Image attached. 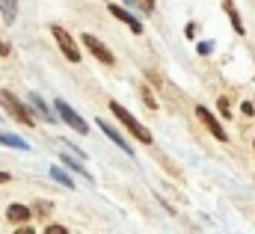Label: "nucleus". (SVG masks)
Here are the masks:
<instances>
[{
	"instance_id": "7ed1b4c3",
	"label": "nucleus",
	"mask_w": 255,
	"mask_h": 234,
	"mask_svg": "<svg viewBox=\"0 0 255 234\" xmlns=\"http://www.w3.org/2000/svg\"><path fill=\"white\" fill-rule=\"evenodd\" d=\"M51 33H54V42H57V48L63 51V57L68 59V62H80V48H77V42L71 39V33H68L65 27H60V24H54Z\"/></svg>"
},
{
	"instance_id": "9d476101",
	"label": "nucleus",
	"mask_w": 255,
	"mask_h": 234,
	"mask_svg": "<svg viewBox=\"0 0 255 234\" xmlns=\"http://www.w3.org/2000/svg\"><path fill=\"white\" fill-rule=\"evenodd\" d=\"M95 124H98V127H101V130H104V133H107V136H110V139H113V142H116V145H119V148H122V151H128V154H130V151H133V148H130V145H128L125 139H122V133H119V130H116V127H110V124H107V121H104V118H98V121H95Z\"/></svg>"
},
{
	"instance_id": "6e6552de",
	"label": "nucleus",
	"mask_w": 255,
	"mask_h": 234,
	"mask_svg": "<svg viewBox=\"0 0 255 234\" xmlns=\"http://www.w3.org/2000/svg\"><path fill=\"white\" fill-rule=\"evenodd\" d=\"M223 9H226V15H229V21H232V30H235L238 36H244L247 30H244V21H241V12H238L235 0H223Z\"/></svg>"
},
{
	"instance_id": "f8f14e48",
	"label": "nucleus",
	"mask_w": 255,
	"mask_h": 234,
	"mask_svg": "<svg viewBox=\"0 0 255 234\" xmlns=\"http://www.w3.org/2000/svg\"><path fill=\"white\" fill-rule=\"evenodd\" d=\"M0 12H3L6 24H15V18H18V0H0Z\"/></svg>"
},
{
	"instance_id": "4468645a",
	"label": "nucleus",
	"mask_w": 255,
	"mask_h": 234,
	"mask_svg": "<svg viewBox=\"0 0 255 234\" xmlns=\"http://www.w3.org/2000/svg\"><path fill=\"white\" fill-rule=\"evenodd\" d=\"M51 175L57 178V181H60V184H63V187H68V190H71V187H74V181H71V178H68V172H65V169H57V166H54V169H51Z\"/></svg>"
},
{
	"instance_id": "39448f33",
	"label": "nucleus",
	"mask_w": 255,
	"mask_h": 234,
	"mask_svg": "<svg viewBox=\"0 0 255 234\" xmlns=\"http://www.w3.org/2000/svg\"><path fill=\"white\" fill-rule=\"evenodd\" d=\"M196 116H199V121H202V124H205V127L211 130V136H214V139H220V142H226V139H229L226 127H223V124H220V121L214 118V113H211L208 107H196Z\"/></svg>"
},
{
	"instance_id": "f3484780",
	"label": "nucleus",
	"mask_w": 255,
	"mask_h": 234,
	"mask_svg": "<svg viewBox=\"0 0 255 234\" xmlns=\"http://www.w3.org/2000/svg\"><path fill=\"white\" fill-rule=\"evenodd\" d=\"M217 110L223 113V118H232V107H229V98H220V101H217Z\"/></svg>"
},
{
	"instance_id": "393cba45",
	"label": "nucleus",
	"mask_w": 255,
	"mask_h": 234,
	"mask_svg": "<svg viewBox=\"0 0 255 234\" xmlns=\"http://www.w3.org/2000/svg\"><path fill=\"white\" fill-rule=\"evenodd\" d=\"M9 181H12V175H9V172H0V184H9Z\"/></svg>"
},
{
	"instance_id": "dca6fc26",
	"label": "nucleus",
	"mask_w": 255,
	"mask_h": 234,
	"mask_svg": "<svg viewBox=\"0 0 255 234\" xmlns=\"http://www.w3.org/2000/svg\"><path fill=\"white\" fill-rule=\"evenodd\" d=\"M139 92H142V101H145V107H148V110H157V98H154V95H151L145 86H142Z\"/></svg>"
},
{
	"instance_id": "aec40b11",
	"label": "nucleus",
	"mask_w": 255,
	"mask_h": 234,
	"mask_svg": "<svg viewBox=\"0 0 255 234\" xmlns=\"http://www.w3.org/2000/svg\"><path fill=\"white\" fill-rule=\"evenodd\" d=\"M196 51L205 57V54H211V51H214V42H199V45H196Z\"/></svg>"
},
{
	"instance_id": "a878e982",
	"label": "nucleus",
	"mask_w": 255,
	"mask_h": 234,
	"mask_svg": "<svg viewBox=\"0 0 255 234\" xmlns=\"http://www.w3.org/2000/svg\"><path fill=\"white\" fill-rule=\"evenodd\" d=\"M253 148H255V142H253Z\"/></svg>"
},
{
	"instance_id": "1a4fd4ad",
	"label": "nucleus",
	"mask_w": 255,
	"mask_h": 234,
	"mask_svg": "<svg viewBox=\"0 0 255 234\" xmlns=\"http://www.w3.org/2000/svg\"><path fill=\"white\" fill-rule=\"evenodd\" d=\"M33 217V208H27V205H9L6 208V220L9 223H27Z\"/></svg>"
},
{
	"instance_id": "412c9836",
	"label": "nucleus",
	"mask_w": 255,
	"mask_h": 234,
	"mask_svg": "<svg viewBox=\"0 0 255 234\" xmlns=\"http://www.w3.org/2000/svg\"><path fill=\"white\" fill-rule=\"evenodd\" d=\"M65 232H68L65 226H48V229H45V234H65Z\"/></svg>"
},
{
	"instance_id": "6ab92c4d",
	"label": "nucleus",
	"mask_w": 255,
	"mask_h": 234,
	"mask_svg": "<svg viewBox=\"0 0 255 234\" xmlns=\"http://www.w3.org/2000/svg\"><path fill=\"white\" fill-rule=\"evenodd\" d=\"M241 113L244 116H255V101H244L241 104Z\"/></svg>"
},
{
	"instance_id": "ddd939ff",
	"label": "nucleus",
	"mask_w": 255,
	"mask_h": 234,
	"mask_svg": "<svg viewBox=\"0 0 255 234\" xmlns=\"http://www.w3.org/2000/svg\"><path fill=\"white\" fill-rule=\"evenodd\" d=\"M0 145H9V148H18V151H27V139L15 136V133H0Z\"/></svg>"
},
{
	"instance_id": "f257e3e1",
	"label": "nucleus",
	"mask_w": 255,
	"mask_h": 234,
	"mask_svg": "<svg viewBox=\"0 0 255 234\" xmlns=\"http://www.w3.org/2000/svg\"><path fill=\"white\" fill-rule=\"evenodd\" d=\"M0 107H3L6 116H12L18 124H24V127H36V116L30 113V107L21 104V101H18L12 92H6V89H0Z\"/></svg>"
},
{
	"instance_id": "b1692460",
	"label": "nucleus",
	"mask_w": 255,
	"mask_h": 234,
	"mask_svg": "<svg viewBox=\"0 0 255 234\" xmlns=\"http://www.w3.org/2000/svg\"><path fill=\"white\" fill-rule=\"evenodd\" d=\"M15 234H36V229H30V226H21Z\"/></svg>"
},
{
	"instance_id": "4be33fe9",
	"label": "nucleus",
	"mask_w": 255,
	"mask_h": 234,
	"mask_svg": "<svg viewBox=\"0 0 255 234\" xmlns=\"http://www.w3.org/2000/svg\"><path fill=\"white\" fill-rule=\"evenodd\" d=\"M184 36H187V39H196V24H187V27H184Z\"/></svg>"
},
{
	"instance_id": "5701e85b",
	"label": "nucleus",
	"mask_w": 255,
	"mask_h": 234,
	"mask_svg": "<svg viewBox=\"0 0 255 234\" xmlns=\"http://www.w3.org/2000/svg\"><path fill=\"white\" fill-rule=\"evenodd\" d=\"M12 54V45L9 42H0V57H9Z\"/></svg>"
},
{
	"instance_id": "f03ea898",
	"label": "nucleus",
	"mask_w": 255,
	"mask_h": 234,
	"mask_svg": "<svg viewBox=\"0 0 255 234\" xmlns=\"http://www.w3.org/2000/svg\"><path fill=\"white\" fill-rule=\"evenodd\" d=\"M110 113L119 118V121L128 127V133H133L142 145H151V130H148V127H145L136 116H133V113H128L125 107H122V104H116V101H110Z\"/></svg>"
},
{
	"instance_id": "9b49d317",
	"label": "nucleus",
	"mask_w": 255,
	"mask_h": 234,
	"mask_svg": "<svg viewBox=\"0 0 255 234\" xmlns=\"http://www.w3.org/2000/svg\"><path fill=\"white\" fill-rule=\"evenodd\" d=\"M30 104L36 107V113L45 118V121H57V116H60V113H54V110H51V107H48V104L42 101V95H36V92L30 95Z\"/></svg>"
},
{
	"instance_id": "423d86ee",
	"label": "nucleus",
	"mask_w": 255,
	"mask_h": 234,
	"mask_svg": "<svg viewBox=\"0 0 255 234\" xmlns=\"http://www.w3.org/2000/svg\"><path fill=\"white\" fill-rule=\"evenodd\" d=\"M80 42H83V45L89 48V54H92V57H95V59H101L104 65H113V62H116V57L110 54V48H107V45H101V42H98L95 36L83 33V36H80Z\"/></svg>"
},
{
	"instance_id": "2eb2a0df",
	"label": "nucleus",
	"mask_w": 255,
	"mask_h": 234,
	"mask_svg": "<svg viewBox=\"0 0 255 234\" xmlns=\"http://www.w3.org/2000/svg\"><path fill=\"white\" fill-rule=\"evenodd\" d=\"M63 163L68 166V169H71V172H77V175H86V178H92L89 172H86V169H83V166H80V163H77V160H71L68 154H63Z\"/></svg>"
},
{
	"instance_id": "a211bd4d",
	"label": "nucleus",
	"mask_w": 255,
	"mask_h": 234,
	"mask_svg": "<svg viewBox=\"0 0 255 234\" xmlns=\"http://www.w3.org/2000/svg\"><path fill=\"white\" fill-rule=\"evenodd\" d=\"M33 214H36V217H51V205H48V202H39V205L33 208Z\"/></svg>"
},
{
	"instance_id": "0eeeda50",
	"label": "nucleus",
	"mask_w": 255,
	"mask_h": 234,
	"mask_svg": "<svg viewBox=\"0 0 255 234\" xmlns=\"http://www.w3.org/2000/svg\"><path fill=\"white\" fill-rule=\"evenodd\" d=\"M107 9H110V15H113L116 21H122V24H128V27L133 30V36H142V21H139L136 15H130V12L122 9L119 3H107Z\"/></svg>"
},
{
	"instance_id": "20e7f679",
	"label": "nucleus",
	"mask_w": 255,
	"mask_h": 234,
	"mask_svg": "<svg viewBox=\"0 0 255 234\" xmlns=\"http://www.w3.org/2000/svg\"><path fill=\"white\" fill-rule=\"evenodd\" d=\"M54 104H57V113H60V118H63L68 127H74L77 133H86V130H89V127H86V121H83V118H80L77 113H74V110H71V104H68V101L57 98Z\"/></svg>"
}]
</instances>
